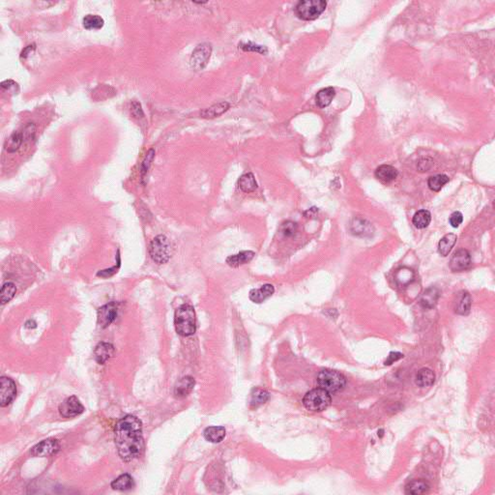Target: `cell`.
Here are the masks:
<instances>
[{
  "label": "cell",
  "mask_w": 495,
  "mask_h": 495,
  "mask_svg": "<svg viewBox=\"0 0 495 495\" xmlns=\"http://www.w3.org/2000/svg\"><path fill=\"white\" fill-rule=\"evenodd\" d=\"M113 353L114 347L109 342H100L94 350L95 360L100 365H104L109 359L112 357Z\"/></svg>",
  "instance_id": "16"
},
{
  "label": "cell",
  "mask_w": 495,
  "mask_h": 495,
  "mask_svg": "<svg viewBox=\"0 0 495 495\" xmlns=\"http://www.w3.org/2000/svg\"><path fill=\"white\" fill-rule=\"evenodd\" d=\"M60 444L55 438H48L36 444L30 451V455L36 458H47L58 453Z\"/></svg>",
  "instance_id": "9"
},
{
  "label": "cell",
  "mask_w": 495,
  "mask_h": 495,
  "mask_svg": "<svg viewBox=\"0 0 495 495\" xmlns=\"http://www.w3.org/2000/svg\"><path fill=\"white\" fill-rule=\"evenodd\" d=\"M238 187L244 193H248L254 192L257 189V183L255 181L254 175L251 172H248L243 174L238 180Z\"/></svg>",
  "instance_id": "21"
},
{
  "label": "cell",
  "mask_w": 495,
  "mask_h": 495,
  "mask_svg": "<svg viewBox=\"0 0 495 495\" xmlns=\"http://www.w3.org/2000/svg\"><path fill=\"white\" fill-rule=\"evenodd\" d=\"M326 6L324 0H305L296 5L295 13L303 21H313L325 11Z\"/></svg>",
  "instance_id": "5"
},
{
  "label": "cell",
  "mask_w": 495,
  "mask_h": 495,
  "mask_svg": "<svg viewBox=\"0 0 495 495\" xmlns=\"http://www.w3.org/2000/svg\"><path fill=\"white\" fill-rule=\"evenodd\" d=\"M17 292L16 285L13 282H6L0 291V302L2 305H5L10 302Z\"/></svg>",
  "instance_id": "31"
},
{
  "label": "cell",
  "mask_w": 495,
  "mask_h": 495,
  "mask_svg": "<svg viewBox=\"0 0 495 495\" xmlns=\"http://www.w3.org/2000/svg\"><path fill=\"white\" fill-rule=\"evenodd\" d=\"M23 142H24V138H23L21 132H15L10 138L7 139V141L5 143V149L9 153L16 152L20 148V146L22 145Z\"/></svg>",
  "instance_id": "33"
},
{
  "label": "cell",
  "mask_w": 495,
  "mask_h": 495,
  "mask_svg": "<svg viewBox=\"0 0 495 495\" xmlns=\"http://www.w3.org/2000/svg\"><path fill=\"white\" fill-rule=\"evenodd\" d=\"M330 393L322 388L312 389L308 392L304 399L303 404L304 406L312 412H320L329 407L331 404Z\"/></svg>",
  "instance_id": "3"
},
{
  "label": "cell",
  "mask_w": 495,
  "mask_h": 495,
  "mask_svg": "<svg viewBox=\"0 0 495 495\" xmlns=\"http://www.w3.org/2000/svg\"><path fill=\"white\" fill-rule=\"evenodd\" d=\"M194 384L195 382L192 376H184L183 378H181L174 387L175 398L177 399L186 398L193 391Z\"/></svg>",
  "instance_id": "14"
},
{
  "label": "cell",
  "mask_w": 495,
  "mask_h": 495,
  "mask_svg": "<svg viewBox=\"0 0 495 495\" xmlns=\"http://www.w3.org/2000/svg\"><path fill=\"white\" fill-rule=\"evenodd\" d=\"M17 396V386L13 379L2 376L0 378V405H9Z\"/></svg>",
  "instance_id": "10"
},
{
  "label": "cell",
  "mask_w": 495,
  "mask_h": 495,
  "mask_svg": "<svg viewBox=\"0 0 495 495\" xmlns=\"http://www.w3.org/2000/svg\"><path fill=\"white\" fill-rule=\"evenodd\" d=\"M118 313V304L110 302L104 305L98 309L97 312V323L102 328H108L110 324L116 319Z\"/></svg>",
  "instance_id": "8"
},
{
  "label": "cell",
  "mask_w": 495,
  "mask_h": 495,
  "mask_svg": "<svg viewBox=\"0 0 495 495\" xmlns=\"http://www.w3.org/2000/svg\"><path fill=\"white\" fill-rule=\"evenodd\" d=\"M212 54V46L208 43H202L196 46L192 54L190 63L195 71L203 70L209 62Z\"/></svg>",
  "instance_id": "7"
},
{
  "label": "cell",
  "mask_w": 495,
  "mask_h": 495,
  "mask_svg": "<svg viewBox=\"0 0 495 495\" xmlns=\"http://www.w3.org/2000/svg\"><path fill=\"white\" fill-rule=\"evenodd\" d=\"M398 169L392 165H380L375 170V177L383 183H390L394 181L398 177Z\"/></svg>",
  "instance_id": "17"
},
{
  "label": "cell",
  "mask_w": 495,
  "mask_h": 495,
  "mask_svg": "<svg viewBox=\"0 0 495 495\" xmlns=\"http://www.w3.org/2000/svg\"><path fill=\"white\" fill-rule=\"evenodd\" d=\"M17 85H18L17 83H15L14 81H11V80H9V81H5V82H3V83H1V87H2V88H4V89H9V88H11L12 86H17Z\"/></svg>",
  "instance_id": "45"
},
{
  "label": "cell",
  "mask_w": 495,
  "mask_h": 495,
  "mask_svg": "<svg viewBox=\"0 0 495 495\" xmlns=\"http://www.w3.org/2000/svg\"><path fill=\"white\" fill-rule=\"evenodd\" d=\"M433 164V160H431V159L427 158V159H423V160H421V161L419 162V164H418V166H417V167H418L419 171H428V170L432 167Z\"/></svg>",
  "instance_id": "40"
},
{
  "label": "cell",
  "mask_w": 495,
  "mask_h": 495,
  "mask_svg": "<svg viewBox=\"0 0 495 495\" xmlns=\"http://www.w3.org/2000/svg\"><path fill=\"white\" fill-rule=\"evenodd\" d=\"M118 268H119V266H118V267H116V266H115V267H113V268H110V269H107V270H103V271L99 272V273L97 274V276H99V277H104V278H108V277H110V276H112L113 275V274H115V273L117 272Z\"/></svg>",
  "instance_id": "42"
},
{
  "label": "cell",
  "mask_w": 495,
  "mask_h": 495,
  "mask_svg": "<svg viewBox=\"0 0 495 495\" xmlns=\"http://www.w3.org/2000/svg\"><path fill=\"white\" fill-rule=\"evenodd\" d=\"M432 220V214L428 210H419L413 216V224L419 228L423 229L429 226Z\"/></svg>",
  "instance_id": "28"
},
{
  "label": "cell",
  "mask_w": 495,
  "mask_h": 495,
  "mask_svg": "<svg viewBox=\"0 0 495 495\" xmlns=\"http://www.w3.org/2000/svg\"><path fill=\"white\" fill-rule=\"evenodd\" d=\"M335 96H336V91L333 87L323 88V89L319 90L316 94V97H315L316 105L320 109L327 108L328 106H330Z\"/></svg>",
  "instance_id": "19"
},
{
  "label": "cell",
  "mask_w": 495,
  "mask_h": 495,
  "mask_svg": "<svg viewBox=\"0 0 495 495\" xmlns=\"http://www.w3.org/2000/svg\"><path fill=\"white\" fill-rule=\"evenodd\" d=\"M402 357H403V354H402L400 352H391L390 355L388 356V359L386 360L385 365H391L394 362H396Z\"/></svg>",
  "instance_id": "41"
},
{
  "label": "cell",
  "mask_w": 495,
  "mask_h": 495,
  "mask_svg": "<svg viewBox=\"0 0 495 495\" xmlns=\"http://www.w3.org/2000/svg\"><path fill=\"white\" fill-rule=\"evenodd\" d=\"M317 384L329 393H337L343 390L346 380L345 377L337 371L323 370L317 375Z\"/></svg>",
  "instance_id": "6"
},
{
  "label": "cell",
  "mask_w": 495,
  "mask_h": 495,
  "mask_svg": "<svg viewBox=\"0 0 495 495\" xmlns=\"http://www.w3.org/2000/svg\"><path fill=\"white\" fill-rule=\"evenodd\" d=\"M457 240L458 236L453 233H449L443 236L438 243V252L442 256H447L453 249Z\"/></svg>",
  "instance_id": "22"
},
{
  "label": "cell",
  "mask_w": 495,
  "mask_h": 495,
  "mask_svg": "<svg viewBox=\"0 0 495 495\" xmlns=\"http://www.w3.org/2000/svg\"><path fill=\"white\" fill-rule=\"evenodd\" d=\"M83 28L87 30H98L104 27L105 21L99 15L88 14L83 20Z\"/></svg>",
  "instance_id": "27"
},
{
  "label": "cell",
  "mask_w": 495,
  "mask_h": 495,
  "mask_svg": "<svg viewBox=\"0 0 495 495\" xmlns=\"http://www.w3.org/2000/svg\"><path fill=\"white\" fill-rule=\"evenodd\" d=\"M229 104L226 102H221L219 104L213 105L212 107L205 109L200 112L201 117L203 118H215L218 117L221 114H223L226 110L229 109Z\"/></svg>",
  "instance_id": "25"
},
{
  "label": "cell",
  "mask_w": 495,
  "mask_h": 495,
  "mask_svg": "<svg viewBox=\"0 0 495 495\" xmlns=\"http://www.w3.org/2000/svg\"><path fill=\"white\" fill-rule=\"evenodd\" d=\"M255 253L252 250H242L236 254L230 255L226 258V263L233 268H237L244 264H247L252 260Z\"/></svg>",
  "instance_id": "15"
},
{
  "label": "cell",
  "mask_w": 495,
  "mask_h": 495,
  "mask_svg": "<svg viewBox=\"0 0 495 495\" xmlns=\"http://www.w3.org/2000/svg\"><path fill=\"white\" fill-rule=\"evenodd\" d=\"M414 278V273L412 270L408 268H402L398 270L396 274V280L401 286H405L409 284Z\"/></svg>",
  "instance_id": "34"
},
{
  "label": "cell",
  "mask_w": 495,
  "mask_h": 495,
  "mask_svg": "<svg viewBox=\"0 0 495 495\" xmlns=\"http://www.w3.org/2000/svg\"><path fill=\"white\" fill-rule=\"evenodd\" d=\"M26 327L28 329H34L37 327V324L34 320H28V322L26 323Z\"/></svg>",
  "instance_id": "46"
},
{
  "label": "cell",
  "mask_w": 495,
  "mask_h": 495,
  "mask_svg": "<svg viewBox=\"0 0 495 495\" xmlns=\"http://www.w3.org/2000/svg\"><path fill=\"white\" fill-rule=\"evenodd\" d=\"M34 50H35V45H34V44H33V45H30V46H28V47H27V48H26V49L22 52V54H21V57H22V58H27L28 55H30V53H31V52H33Z\"/></svg>",
  "instance_id": "44"
},
{
  "label": "cell",
  "mask_w": 495,
  "mask_h": 495,
  "mask_svg": "<svg viewBox=\"0 0 495 495\" xmlns=\"http://www.w3.org/2000/svg\"><path fill=\"white\" fill-rule=\"evenodd\" d=\"M438 299V292L435 288H430L425 291L420 300V304L427 309H431L434 307Z\"/></svg>",
  "instance_id": "30"
},
{
  "label": "cell",
  "mask_w": 495,
  "mask_h": 495,
  "mask_svg": "<svg viewBox=\"0 0 495 495\" xmlns=\"http://www.w3.org/2000/svg\"><path fill=\"white\" fill-rule=\"evenodd\" d=\"M114 441L123 462L130 463L138 459L144 449L141 421L134 415L121 418L114 428Z\"/></svg>",
  "instance_id": "1"
},
{
  "label": "cell",
  "mask_w": 495,
  "mask_h": 495,
  "mask_svg": "<svg viewBox=\"0 0 495 495\" xmlns=\"http://www.w3.org/2000/svg\"><path fill=\"white\" fill-rule=\"evenodd\" d=\"M449 182V177L445 174H437L431 176L428 180L429 188L433 192H439L441 189Z\"/></svg>",
  "instance_id": "29"
},
{
  "label": "cell",
  "mask_w": 495,
  "mask_h": 495,
  "mask_svg": "<svg viewBox=\"0 0 495 495\" xmlns=\"http://www.w3.org/2000/svg\"><path fill=\"white\" fill-rule=\"evenodd\" d=\"M269 400V393L261 390V389H255L251 393L250 397V405L253 407H257L263 403H265Z\"/></svg>",
  "instance_id": "32"
},
{
  "label": "cell",
  "mask_w": 495,
  "mask_h": 495,
  "mask_svg": "<svg viewBox=\"0 0 495 495\" xmlns=\"http://www.w3.org/2000/svg\"><path fill=\"white\" fill-rule=\"evenodd\" d=\"M434 381H435V374L432 370L428 368L420 370L416 375V384L423 388L433 385Z\"/></svg>",
  "instance_id": "20"
},
{
  "label": "cell",
  "mask_w": 495,
  "mask_h": 495,
  "mask_svg": "<svg viewBox=\"0 0 495 495\" xmlns=\"http://www.w3.org/2000/svg\"><path fill=\"white\" fill-rule=\"evenodd\" d=\"M430 485L423 480H415L410 482L405 487V494L407 495H423L428 493Z\"/></svg>",
  "instance_id": "26"
},
{
  "label": "cell",
  "mask_w": 495,
  "mask_h": 495,
  "mask_svg": "<svg viewBox=\"0 0 495 495\" xmlns=\"http://www.w3.org/2000/svg\"><path fill=\"white\" fill-rule=\"evenodd\" d=\"M132 112L135 116L137 117H140L143 115V112H142V110H141V106L140 104H138L137 102H134L133 105H132Z\"/></svg>",
  "instance_id": "43"
},
{
  "label": "cell",
  "mask_w": 495,
  "mask_h": 495,
  "mask_svg": "<svg viewBox=\"0 0 495 495\" xmlns=\"http://www.w3.org/2000/svg\"><path fill=\"white\" fill-rule=\"evenodd\" d=\"M154 156H155V151L153 149H150L148 151V153L146 154L145 159L143 160L142 165H141V176H142V178H144L145 174H147L148 169H149L151 163H152V161L154 159Z\"/></svg>",
  "instance_id": "36"
},
{
  "label": "cell",
  "mask_w": 495,
  "mask_h": 495,
  "mask_svg": "<svg viewBox=\"0 0 495 495\" xmlns=\"http://www.w3.org/2000/svg\"><path fill=\"white\" fill-rule=\"evenodd\" d=\"M280 232L285 236V237H292L296 234L297 230H298V225L296 222L294 221H291V220H287V221H284L281 225H280Z\"/></svg>",
  "instance_id": "35"
},
{
  "label": "cell",
  "mask_w": 495,
  "mask_h": 495,
  "mask_svg": "<svg viewBox=\"0 0 495 495\" xmlns=\"http://www.w3.org/2000/svg\"><path fill=\"white\" fill-rule=\"evenodd\" d=\"M449 221L453 227H459L460 224H462V222L464 221V216L461 212L456 211L450 216Z\"/></svg>",
  "instance_id": "39"
},
{
  "label": "cell",
  "mask_w": 495,
  "mask_h": 495,
  "mask_svg": "<svg viewBox=\"0 0 495 495\" xmlns=\"http://www.w3.org/2000/svg\"><path fill=\"white\" fill-rule=\"evenodd\" d=\"M21 134L23 136L24 141L34 138V135H35V125L33 123H29L28 126H26L24 128V130L21 132Z\"/></svg>",
  "instance_id": "38"
},
{
  "label": "cell",
  "mask_w": 495,
  "mask_h": 495,
  "mask_svg": "<svg viewBox=\"0 0 495 495\" xmlns=\"http://www.w3.org/2000/svg\"><path fill=\"white\" fill-rule=\"evenodd\" d=\"M58 410L62 417L73 418L81 415L84 411V407L76 396H72L70 398H67L59 405Z\"/></svg>",
  "instance_id": "11"
},
{
  "label": "cell",
  "mask_w": 495,
  "mask_h": 495,
  "mask_svg": "<svg viewBox=\"0 0 495 495\" xmlns=\"http://www.w3.org/2000/svg\"><path fill=\"white\" fill-rule=\"evenodd\" d=\"M471 308V297L466 291H462L459 293L455 303V311L462 315H466L470 311Z\"/></svg>",
  "instance_id": "18"
},
{
  "label": "cell",
  "mask_w": 495,
  "mask_h": 495,
  "mask_svg": "<svg viewBox=\"0 0 495 495\" xmlns=\"http://www.w3.org/2000/svg\"><path fill=\"white\" fill-rule=\"evenodd\" d=\"M204 438L212 443H220L225 437V429L223 427H209L203 432Z\"/></svg>",
  "instance_id": "23"
},
{
  "label": "cell",
  "mask_w": 495,
  "mask_h": 495,
  "mask_svg": "<svg viewBox=\"0 0 495 495\" xmlns=\"http://www.w3.org/2000/svg\"><path fill=\"white\" fill-rule=\"evenodd\" d=\"M471 265V256L467 249L461 248L457 250L450 261V268L454 272L465 271Z\"/></svg>",
  "instance_id": "12"
},
{
  "label": "cell",
  "mask_w": 495,
  "mask_h": 495,
  "mask_svg": "<svg viewBox=\"0 0 495 495\" xmlns=\"http://www.w3.org/2000/svg\"><path fill=\"white\" fill-rule=\"evenodd\" d=\"M174 326L178 335L182 337H190L196 331L195 311L192 306H180L174 314Z\"/></svg>",
  "instance_id": "2"
},
{
  "label": "cell",
  "mask_w": 495,
  "mask_h": 495,
  "mask_svg": "<svg viewBox=\"0 0 495 495\" xmlns=\"http://www.w3.org/2000/svg\"><path fill=\"white\" fill-rule=\"evenodd\" d=\"M149 253L157 264H165L172 254V246L165 235L156 236L150 243Z\"/></svg>",
  "instance_id": "4"
},
{
  "label": "cell",
  "mask_w": 495,
  "mask_h": 495,
  "mask_svg": "<svg viewBox=\"0 0 495 495\" xmlns=\"http://www.w3.org/2000/svg\"><path fill=\"white\" fill-rule=\"evenodd\" d=\"M275 292V288L272 284H264L260 288H253L248 293V298L250 301L256 304L264 302L270 298Z\"/></svg>",
  "instance_id": "13"
},
{
  "label": "cell",
  "mask_w": 495,
  "mask_h": 495,
  "mask_svg": "<svg viewBox=\"0 0 495 495\" xmlns=\"http://www.w3.org/2000/svg\"><path fill=\"white\" fill-rule=\"evenodd\" d=\"M134 487V479L129 474H122L111 483V488L115 491H127Z\"/></svg>",
  "instance_id": "24"
},
{
  "label": "cell",
  "mask_w": 495,
  "mask_h": 495,
  "mask_svg": "<svg viewBox=\"0 0 495 495\" xmlns=\"http://www.w3.org/2000/svg\"><path fill=\"white\" fill-rule=\"evenodd\" d=\"M239 47L244 51V52H255V53H259V54H266L267 53V49L262 47V46H258V45H255L253 43H242L241 45H239Z\"/></svg>",
  "instance_id": "37"
}]
</instances>
